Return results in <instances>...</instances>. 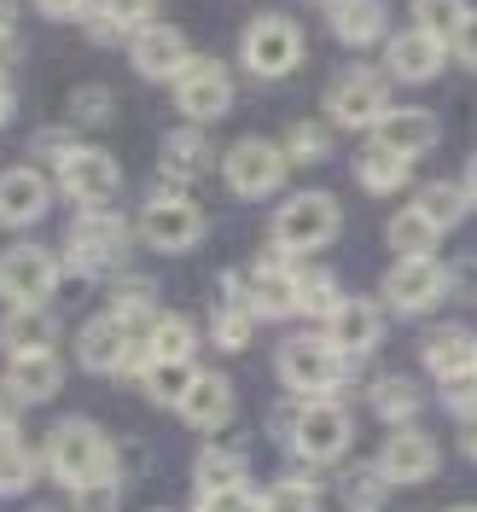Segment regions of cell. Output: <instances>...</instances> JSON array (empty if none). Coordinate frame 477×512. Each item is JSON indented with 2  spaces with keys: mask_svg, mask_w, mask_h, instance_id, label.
I'll list each match as a JSON object with an SVG mask.
<instances>
[{
  "mask_svg": "<svg viewBox=\"0 0 477 512\" xmlns=\"http://www.w3.org/2000/svg\"><path fill=\"white\" fill-rule=\"evenodd\" d=\"M326 111L338 128H379V117L390 111V88L379 70H344L326 94Z\"/></svg>",
  "mask_w": 477,
  "mask_h": 512,
  "instance_id": "cell-11",
  "label": "cell"
},
{
  "mask_svg": "<svg viewBox=\"0 0 477 512\" xmlns=\"http://www.w3.org/2000/svg\"><path fill=\"white\" fill-rule=\"evenodd\" d=\"M466 454H472V460H477V419H472V425H466Z\"/></svg>",
  "mask_w": 477,
  "mask_h": 512,
  "instance_id": "cell-54",
  "label": "cell"
},
{
  "mask_svg": "<svg viewBox=\"0 0 477 512\" xmlns=\"http://www.w3.org/2000/svg\"><path fill=\"white\" fill-rule=\"evenodd\" d=\"M384 239H390V251H396V256H431V251H437V239H443V227L431 222L419 204H408V210H396V216H390Z\"/></svg>",
  "mask_w": 477,
  "mask_h": 512,
  "instance_id": "cell-29",
  "label": "cell"
},
{
  "mask_svg": "<svg viewBox=\"0 0 477 512\" xmlns=\"http://www.w3.org/2000/svg\"><path fill=\"white\" fill-rule=\"evenodd\" d=\"M338 303H344V291L332 274H315V268H297V309L315 320H332L338 315Z\"/></svg>",
  "mask_w": 477,
  "mask_h": 512,
  "instance_id": "cell-35",
  "label": "cell"
},
{
  "mask_svg": "<svg viewBox=\"0 0 477 512\" xmlns=\"http://www.w3.org/2000/svg\"><path fill=\"white\" fill-rule=\"evenodd\" d=\"M448 53H460V64H472V70H477V12H466V24L454 30Z\"/></svg>",
  "mask_w": 477,
  "mask_h": 512,
  "instance_id": "cell-47",
  "label": "cell"
},
{
  "mask_svg": "<svg viewBox=\"0 0 477 512\" xmlns=\"http://www.w3.org/2000/svg\"><path fill=\"white\" fill-rule=\"evenodd\" d=\"M64 384V361L59 350H41V355H12V373H6V396L12 402H53Z\"/></svg>",
  "mask_w": 477,
  "mask_h": 512,
  "instance_id": "cell-21",
  "label": "cell"
},
{
  "mask_svg": "<svg viewBox=\"0 0 477 512\" xmlns=\"http://www.w3.org/2000/svg\"><path fill=\"white\" fill-rule=\"evenodd\" d=\"M245 291H251L256 315H297V268L286 262V251L262 256L251 268V280H245Z\"/></svg>",
  "mask_w": 477,
  "mask_h": 512,
  "instance_id": "cell-18",
  "label": "cell"
},
{
  "mask_svg": "<svg viewBox=\"0 0 477 512\" xmlns=\"http://www.w3.org/2000/svg\"><path fill=\"white\" fill-rule=\"evenodd\" d=\"M128 59L134 70L146 76V82H175L181 70L192 64V47L181 30H169V24H146V30L128 35Z\"/></svg>",
  "mask_w": 477,
  "mask_h": 512,
  "instance_id": "cell-14",
  "label": "cell"
},
{
  "mask_svg": "<svg viewBox=\"0 0 477 512\" xmlns=\"http://www.w3.org/2000/svg\"><path fill=\"white\" fill-rule=\"evenodd\" d=\"M454 512H477V507H454Z\"/></svg>",
  "mask_w": 477,
  "mask_h": 512,
  "instance_id": "cell-56",
  "label": "cell"
},
{
  "mask_svg": "<svg viewBox=\"0 0 477 512\" xmlns=\"http://www.w3.org/2000/svg\"><path fill=\"white\" fill-rule=\"evenodd\" d=\"M105 315H117L134 338H146V332H152V320H158V309H152V286H146L140 274L117 280V286H111V309H105Z\"/></svg>",
  "mask_w": 477,
  "mask_h": 512,
  "instance_id": "cell-31",
  "label": "cell"
},
{
  "mask_svg": "<svg viewBox=\"0 0 477 512\" xmlns=\"http://www.w3.org/2000/svg\"><path fill=\"white\" fill-rule=\"evenodd\" d=\"M315 507H320V495H315V483H303V478H280L262 495V512H315Z\"/></svg>",
  "mask_w": 477,
  "mask_h": 512,
  "instance_id": "cell-41",
  "label": "cell"
},
{
  "mask_svg": "<svg viewBox=\"0 0 477 512\" xmlns=\"http://www.w3.org/2000/svg\"><path fill=\"white\" fill-rule=\"evenodd\" d=\"M35 146H41V152H47V158H70V152H76V140H70V134H64V128H41V134H35Z\"/></svg>",
  "mask_w": 477,
  "mask_h": 512,
  "instance_id": "cell-48",
  "label": "cell"
},
{
  "mask_svg": "<svg viewBox=\"0 0 477 512\" xmlns=\"http://www.w3.org/2000/svg\"><path fill=\"white\" fill-rule=\"evenodd\" d=\"M35 6H41L47 18H88V6H94V0H35Z\"/></svg>",
  "mask_w": 477,
  "mask_h": 512,
  "instance_id": "cell-49",
  "label": "cell"
},
{
  "mask_svg": "<svg viewBox=\"0 0 477 512\" xmlns=\"http://www.w3.org/2000/svg\"><path fill=\"white\" fill-rule=\"evenodd\" d=\"M350 437H355V425L338 402H309V408L297 414V431H291L297 454H303V460H320V466L338 460V454L350 448Z\"/></svg>",
  "mask_w": 477,
  "mask_h": 512,
  "instance_id": "cell-13",
  "label": "cell"
},
{
  "mask_svg": "<svg viewBox=\"0 0 477 512\" xmlns=\"http://www.w3.org/2000/svg\"><path fill=\"white\" fill-rule=\"evenodd\" d=\"M6 425H12V414H6V402H0V431H6Z\"/></svg>",
  "mask_w": 477,
  "mask_h": 512,
  "instance_id": "cell-55",
  "label": "cell"
},
{
  "mask_svg": "<svg viewBox=\"0 0 477 512\" xmlns=\"http://www.w3.org/2000/svg\"><path fill=\"white\" fill-rule=\"evenodd\" d=\"M152 12H158V0H94V6H88V35H94L99 47H111V41H123V35L146 30Z\"/></svg>",
  "mask_w": 477,
  "mask_h": 512,
  "instance_id": "cell-26",
  "label": "cell"
},
{
  "mask_svg": "<svg viewBox=\"0 0 477 512\" xmlns=\"http://www.w3.org/2000/svg\"><path fill=\"white\" fill-rule=\"evenodd\" d=\"M175 105H181L187 123H216V117H227V105H233V76H227V64L192 53V64L175 76Z\"/></svg>",
  "mask_w": 477,
  "mask_h": 512,
  "instance_id": "cell-10",
  "label": "cell"
},
{
  "mask_svg": "<svg viewBox=\"0 0 477 512\" xmlns=\"http://www.w3.org/2000/svg\"><path fill=\"white\" fill-rule=\"evenodd\" d=\"M443 59H448V41H437L425 30H402V35H390V47H384V64H390L396 82H431L443 70Z\"/></svg>",
  "mask_w": 477,
  "mask_h": 512,
  "instance_id": "cell-17",
  "label": "cell"
},
{
  "mask_svg": "<svg viewBox=\"0 0 477 512\" xmlns=\"http://www.w3.org/2000/svg\"><path fill=\"white\" fill-rule=\"evenodd\" d=\"M12 117V82H6V70H0V123Z\"/></svg>",
  "mask_w": 477,
  "mask_h": 512,
  "instance_id": "cell-52",
  "label": "cell"
},
{
  "mask_svg": "<svg viewBox=\"0 0 477 512\" xmlns=\"http://www.w3.org/2000/svg\"><path fill=\"white\" fill-rule=\"evenodd\" d=\"M286 146H274V140H239L233 152H227L222 163V175H227V187L239 192V198H268V192H280L286 187Z\"/></svg>",
  "mask_w": 477,
  "mask_h": 512,
  "instance_id": "cell-8",
  "label": "cell"
},
{
  "mask_svg": "<svg viewBox=\"0 0 477 512\" xmlns=\"http://www.w3.org/2000/svg\"><path fill=\"white\" fill-rule=\"evenodd\" d=\"M466 24V0H414V30L454 41V30Z\"/></svg>",
  "mask_w": 477,
  "mask_h": 512,
  "instance_id": "cell-38",
  "label": "cell"
},
{
  "mask_svg": "<svg viewBox=\"0 0 477 512\" xmlns=\"http://www.w3.org/2000/svg\"><path fill=\"white\" fill-rule=\"evenodd\" d=\"M35 483V454L24 437H12V431H0V495H18V489H30Z\"/></svg>",
  "mask_w": 477,
  "mask_h": 512,
  "instance_id": "cell-36",
  "label": "cell"
},
{
  "mask_svg": "<svg viewBox=\"0 0 477 512\" xmlns=\"http://www.w3.org/2000/svg\"><path fill=\"white\" fill-rule=\"evenodd\" d=\"M181 419H187L192 431H216V425H227V419H233V384H227L222 373H198L192 390L181 396Z\"/></svg>",
  "mask_w": 477,
  "mask_h": 512,
  "instance_id": "cell-25",
  "label": "cell"
},
{
  "mask_svg": "<svg viewBox=\"0 0 477 512\" xmlns=\"http://www.w3.org/2000/svg\"><path fill=\"white\" fill-rule=\"evenodd\" d=\"M425 367H431L443 384L477 373V338H472V332H460V326L431 332V338H425Z\"/></svg>",
  "mask_w": 477,
  "mask_h": 512,
  "instance_id": "cell-27",
  "label": "cell"
},
{
  "mask_svg": "<svg viewBox=\"0 0 477 512\" xmlns=\"http://www.w3.org/2000/svg\"><path fill=\"white\" fill-rule=\"evenodd\" d=\"M326 24H332V35H338L344 47H373V41H384V30H390L384 0H332V6H326Z\"/></svg>",
  "mask_w": 477,
  "mask_h": 512,
  "instance_id": "cell-24",
  "label": "cell"
},
{
  "mask_svg": "<svg viewBox=\"0 0 477 512\" xmlns=\"http://www.w3.org/2000/svg\"><path fill=\"white\" fill-rule=\"evenodd\" d=\"M192 379H198L192 361H152L146 367V396L163 402V408H181V396L192 390Z\"/></svg>",
  "mask_w": 477,
  "mask_h": 512,
  "instance_id": "cell-34",
  "label": "cell"
},
{
  "mask_svg": "<svg viewBox=\"0 0 477 512\" xmlns=\"http://www.w3.org/2000/svg\"><path fill=\"white\" fill-rule=\"evenodd\" d=\"M437 117L431 111H419V105H390L379 117V128H373V140L379 146H390V152H402V158H419V152H431L437 146Z\"/></svg>",
  "mask_w": 477,
  "mask_h": 512,
  "instance_id": "cell-19",
  "label": "cell"
},
{
  "mask_svg": "<svg viewBox=\"0 0 477 512\" xmlns=\"http://www.w3.org/2000/svg\"><path fill=\"white\" fill-rule=\"evenodd\" d=\"M344 501H350V512H379V501H384V472L379 466H373V472H350Z\"/></svg>",
  "mask_w": 477,
  "mask_h": 512,
  "instance_id": "cell-44",
  "label": "cell"
},
{
  "mask_svg": "<svg viewBox=\"0 0 477 512\" xmlns=\"http://www.w3.org/2000/svg\"><path fill=\"white\" fill-rule=\"evenodd\" d=\"M134 344V332H128L117 315H94L82 332H76V361L88 367V373H117V361L123 350Z\"/></svg>",
  "mask_w": 477,
  "mask_h": 512,
  "instance_id": "cell-23",
  "label": "cell"
},
{
  "mask_svg": "<svg viewBox=\"0 0 477 512\" xmlns=\"http://www.w3.org/2000/svg\"><path fill=\"white\" fill-rule=\"evenodd\" d=\"M117 448L105 443V431L88 425V419H64L59 431L47 437V472L64 483V489H82V483H99V478H117L111 472Z\"/></svg>",
  "mask_w": 477,
  "mask_h": 512,
  "instance_id": "cell-1",
  "label": "cell"
},
{
  "mask_svg": "<svg viewBox=\"0 0 477 512\" xmlns=\"http://www.w3.org/2000/svg\"><path fill=\"white\" fill-rule=\"evenodd\" d=\"M373 408H379V419H414L419 414V390L408 379H379L373 384Z\"/></svg>",
  "mask_w": 477,
  "mask_h": 512,
  "instance_id": "cell-40",
  "label": "cell"
},
{
  "mask_svg": "<svg viewBox=\"0 0 477 512\" xmlns=\"http://www.w3.org/2000/svg\"><path fill=\"white\" fill-rule=\"evenodd\" d=\"M408 169H414V158H402V152H390V146H361V158H355V175H361V187L367 192H396L408 187Z\"/></svg>",
  "mask_w": 477,
  "mask_h": 512,
  "instance_id": "cell-30",
  "label": "cell"
},
{
  "mask_svg": "<svg viewBox=\"0 0 477 512\" xmlns=\"http://www.w3.org/2000/svg\"><path fill=\"white\" fill-rule=\"evenodd\" d=\"M460 187H466V198H472V204H477V158L466 163V181H460Z\"/></svg>",
  "mask_w": 477,
  "mask_h": 512,
  "instance_id": "cell-53",
  "label": "cell"
},
{
  "mask_svg": "<svg viewBox=\"0 0 477 512\" xmlns=\"http://www.w3.org/2000/svg\"><path fill=\"white\" fill-rule=\"evenodd\" d=\"M198 512H262V501H256V495H245V489H233V495H204V501H198Z\"/></svg>",
  "mask_w": 477,
  "mask_h": 512,
  "instance_id": "cell-46",
  "label": "cell"
},
{
  "mask_svg": "<svg viewBox=\"0 0 477 512\" xmlns=\"http://www.w3.org/2000/svg\"><path fill=\"white\" fill-rule=\"evenodd\" d=\"M0 35H18V0H0Z\"/></svg>",
  "mask_w": 477,
  "mask_h": 512,
  "instance_id": "cell-50",
  "label": "cell"
},
{
  "mask_svg": "<svg viewBox=\"0 0 477 512\" xmlns=\"http://www.w3.org/2000/svg\"><path fill=\"white\" fill-rule=\"evenodd\" d=\"M128 256V222L117 210H82V222L70 233V245H64V262H70V274H111L117 262Z\"/></svg>",
  "mask_w": 477,
  "mask_h": 512,
  "instance_id": "cell-5",
  "label": "cell"
},
{
  "mask_svg": "<svg viewBox=\"0 0 477 512\" xmlns=\"http://www.w3.org/2000/svg\"><path fill=\"white\" fill-rule=\"evenodd\" d=\"M152 512H163V507H152Z\"/></svg>",
  "mask_w": 477,
  "mask_h": 512,
  "instance_id": "cell-57",
  "label": "cell"
},
{
  "mask_svg": "<svg viewBox=\"0 0 477 512\" xmlns=\"http://www.w3.org/2000/svg\"><path fill=\"white\" fill-rule=\"evenodd\" d=\"M59 291V256L41 245H12L0 251V297L12 309H47V297Z\"/></svg>",
  "mask_w": 477,
  "mask_h": 512,
  "instance_id": "cell-7",
  "label": "cell"
},
{
  "mask_svg": "<svg viewBox=\"0 0 477 512\" xmlns=\"http://www.w3.org/2000/svg\"><path fill=\"white\" fill-rule=\"evenodd\" d=\"M123 187V169L111 152H99V146H76L70 158L59 163V192L70 204H82V210H99V204H111Z\"/></svg>",
  "mask_w": 477,
  "mask_h": 512,
  "instance_id": "cell-9",
  "label": "cell"
},
{
  "mask_svg": "<svg viewBox=\"0 0 477 512\" xmlns=\"http://www.w3.org/2000/svg\"><path fill=\"white\" fill-rule=\"evenodd\" d=\"M326 152H332V140H326V128H320V123H291V134H286V158L315 163V158H326Z\"/></svg>",
  "mask_w": 477,
  "mask_h": 512,
  "instance_id": "cell-43",
  "label": "cell"
},
{
  "mask_svg": "<svg viewBox=\"0 0 477 512\" xmlns=\"http://www.w3.org/2000/svg\"><path fill=\"white\" fill-rule=\"evenodd\" d=\"M326 338H332L338 355H367L384 338V320H379V309H373L367 297H344L338 315L326 320Z\"/></svg>",
  "mask_w": 477,
  "mask_h": 512,
  "instance_id": "cell-22",
  "label": "cell"
},
{
  "mask_svg": "<svg viewBox=\"0 0 477 512\" xmlns=\"http://www.w3.org/2000/svg\"><path fill=\"white\" fill-rule=\"evenodd\" d=\"M443 291H448V268L437 256H396V268L384 274V297L402 315H425L431 303H443Z\"/></svg>",
  "mask_w": 477,
  "mask_h": 512,
  "instance_id": "cell-12",
  "label": "cell"
},
{
  "mask_svg": "<svg viewBox=\"0 0 477 512\" xmlns=\"http://www.w3.org/2000/svg\"><path fill=\"white\" fill-rule=\"evenodd\" d=\"M12 59H24V47H18V35H0V70Z\"/></svg>",
  "mask_w": 477,
  "mask_h": 512,
  "instance_id": "cell-51",
  "label": "cell"
},
{
  "mask_svg": "<svg viewBox=\"0 0 477 512\" xmlns=\"http://www.w3.org/2000/svg\"><path fill=\"white\" fill-rule=\"evenodd\" d=\"M192 478H198V495H233V489H245V460L227 448H210V454H198Z\"/></svg>",
  "mask_w": 477,
  "mask_h": 512,
  "instance_id": "cell-33",
  "label": "cell"
},
{
  "mask_svg": "<svg viewBox=\"0 0 477 512\" xmlns=\"http://www.w3.org/2000/svg\"><path fill=\"white\" fill-rule=\"evenodd\" d=\"M419 210L448 233V227L472 210V198H466V187H454V181H431V187H419Z\"/></svg>",
  "mask_w": 477,
  "mask_h": 512,
  "instance_id": "cell-37",
  "label": "cell"
},
{
  "mask_svg": "<svg viewBox=\"0 0 477 512\" xmlns=\"http://www.w3.org/2000/svg\"><path fill=\"white\" fill-rule=\"evenodd\" d=\"M280 379H286L291 390L326 402L338 384L350 379V355L332 350L326 332H303V338H286V344H280Z\"/></svg>",
  "mask_w": 477,
  "mask_h": 512,
  "instance_id": "cell-3",
  "label": "cell"
},
{
  "mask_svg": "<svg viewBox=\"0 0 477 512\" xmlns=\"http://www.w3.org/2000/svg\"><path fill=\"white\" fill-rule=\"evenodd\" d=\"M379 472L384 483H425L437 472V443L425 437V431H390V443L379 448Z\"/></svg>",
  "mask_w": 477,
  "mask_h": 512,
  "instance_id": "cell-16",
  "label": "cell"
},
{
  "mask_svg": "<svg viewBox=\"0 0 477 512\" xmlns=\"http://www.w3.org/2000/svg\"><path fill=\"white\" fill-rule=\"evenodd\" d=\"M0 344H6V355H41L59 344V326L47 309H12L0 320Z\"/></svg>",
  "mask_w": 477,
  "mask_h": 512,
  "instance_id": "cell-28",
  "label": "cell"
},
{
  "mask_svg": "<svg viewBox=\"0 0 477 512\" xmlns=\"http://www.w3.org/2000/svg\"><path fill=\"white\" fill-rule=\"evenodd\" d=\"M338 227H344V210H338L332 192H297V198L280 204V216H274V251L309 256L320 245H332Z\"/></svg>",
  "mask_w": 477,
  "mask_h": 512,
  "instance_id": "cell-2",
  "label": "cell"
},
{
  "mask_svg": "<svg viewBox=\"0 0 477 512\" xmlns=\"http://www.w3.org/2000/svg\"><path fill=\"white\" fill-rule=\"evenodd\" d=\"M117 117V94L111 88H76L70 94V128H105Z\"/></svg>",
  "mask_w": 477,
  "mask_h": 512,
  "instance_id": "cell-39",
  "label": "cell"
},
{
  "mask_svg": "<svg viewBox=\"0 0 477 512\" xmlns=\"http://www.w3.org/2000/svg\"><path fill=\"white\" fill-rule=\"evenodd\" d=\"M117 501H123V483L117 478H99V483L70 489V512H117Z\"/></svg>",
  "mask_w": 477,
  "mask_h": 512,
  "instance_id": "cell-42",
  "label": "cell"
},
{
  "mask_svg": "<svg viewBox=\"0 0 477 512\" xmlns=\"http://www.w3.org/2000/svg\"><path fill=\"white\" fill-rule=\"evenodd\" d=\"M53 204V181L41 169H6L0 175V222L6 227H30L47 216Z\"/></svg>",
  "mask_w": 477,
  "mask_h": 512,
  "instance_id": "cell-15",
  "label": "cell"
},
{
  "mask_svg": "<svg viewBox=\"0 0 477 512\" xmlns=\"http://www.w3.org/2000/svg\"><path fill=\"white\" fill-rule=\"evenodd\" d=\"M239 59H245V70L262 76V82L291 76V70L303 64V30L291 24L286 12H262V18H251L245 35H239Z\"/></svg>",
  "mask_w": 477,
  "mask_h": 512,
  "instance_id": "cell-4",
  "label": "cell"
},
{
  "mask_svg": "<svg viewBox=\"0 0 477 512\" xmlns=\"http://www.w3.org/2000/svg\"><path fill=\"white\" fill-rule=\"evenodd\" d=\"M146 350H152V361H192V350H198V326H192L187 315H158L152 332H146Z\"/></svg>",
  "mask_w": 477,
  "mask_h": 512,
  "instance_id": "cell-32",
  "label": "cell"
},
{
  "mask_svg": "<svg viewBox=\"0 0 477 512\" xmlns=\"http://www.w3.org/2000/svg\"><path fill=\"white\" fill-rule=\"evenodd\" d=\"M443 396H448V408H454V414L466 419V425L477 419V373H466V379L443 384Z\"/></svg>",
  "mask_w": 477,
  "mask_h": 512,
  "instance_id": "cell-45",
  "label": "cell"
},
{
  "mask_svg": "<svg viewBox=\"0 0 477 512\" xmlns=\"http://www.w3.org/2000/svg\"><path fill=\"white\" fill-rule=\"evenodd\" d=\"M210 163H216V152H210V140H204L198 128H175V134H163L158 169H163L169 187H192L198 175H210Z\"/></svg>",
  "mask_w": 477,
  "mask_h": 512,
  "instance_id": "cell-20",
  "label": "cell"
},
{
  "mask_svg": "<svg viewBox=\"0 0 477 512\" xmlns=\"http://www.w3.org/2000/svg\"><path fill=\"white\" fill-rule=\"evenodd\" d=\"M140 239L163 256H181L204 239V210L192 204L187 192H152L140 210Z\"/></svg>",
  "mask_w": 477,
  "mask_h": 512,
  "instance_id": "cell-6",
  "label": "cell"
}]
</instances>
